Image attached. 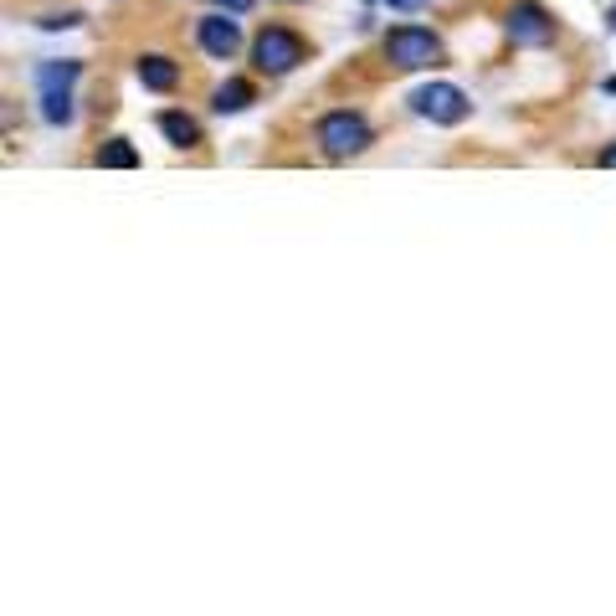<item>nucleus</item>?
Returning a JSON list of instances; mask_svg holds the SVG:
<instances>
[{"label":"nucleus","instance_id":"1","mask_svg":"<svg viewBox=\"0 0 616 616\" xmlns=\"http://www.w3.org/2000/svg\"><path fill=\"white\" fill-rule=\"evenodd\" d=\"M314 144H318L324 160H350V154H360L370 144L365 114H355V108H334V114H324L314 124Z\"/></svg>","mask_w":616,"mask_h":616},{"label":"nucleus","instance_id":"2","mask_svg":"<svg viewBox=\"0 0 616 616\" xmlns=\"http://www.w3.org/2000/svg\"><path fill=\"white\" fill-rule=\"evenodd\" d=\"M437 57H442V42H437V32H427V26H391V32H385V62L400 67V72L437 67Z\"/></svg>","mask_w":616,"mask_h":616},{"label":"nucleus","instance_id":"3","mask_svg":"<svg viewBox=\"0 0 616 616\" xmlns=\"http://www.w3.org/2000/svg\"><path fill=\"white\" fill-rule=\"evenodd\" d=\"M303 36L293 32V26H263L257 32V42H252V62H257V72H267V78H283V72H293V67L303 62Z\"/></svg>","mask_w":616,"mask_h":616},{"label":"nucleus","instance_id":"4","mask_svg":"<svg viewBox=\"0 0 616 616\" xmlns=\"http://www.w3.org/2000/svg\"><path fill=\"white\" fill-rule=\"evenodd\" d=\"M503 32L514 47H550L555 42V16L545 5H534V0H514L509 5V21H503Z\"/></svg>","mask_w":616,"mask_h":616},{"label":"nucleus","instance_id":"5","mask_svg":"<svg viewBox=\"0 0 616 616\" xmlns=\"http://www.w3.org/2000/svg\"><path fill=\"white\" fill-rule=\"evenodd\" d=\"M411 108H417L421 118H432V124H463L467 114H473V103H467L463 88L452 83H427L411 93Z\"/></svg>","mask_w":616,"mask_h":616},{"label":"nucleus","instance_id":"6","mask_svg":"<svg viewBox=\"0 0 616 616\" xmlns=\"http://www.w3.org/2000/svg\"><path fill=\"white\" fill-rule=\"evenodd\" d=\"M196 42L206 57H217V62H232L236 51H242V26L232 21V11H211V16L196 21Z\"/></svg>","mask_w":616,"mask_h":616},{"label":"nucleus","instance_id":"7","mask_svg":"<svg viewBox=\"0 0 616 616\" xmlns=\"http://www.w3.org/2000/svg\"><path fill=\"white\" fill-rule=\"evenodd\" d=\"M133 72H139V83L150 88V93H170V88L181 83V67H175V57H165V51H144V57L133 62Z\"/></svg>","mask_w":616,"mask_h":616},{"label":"nucleus","instance_id":"8","mask_svg":"<svg viewBox=\"0 0 616 616\" xmlns=\"http://www.w3.org/2000/svg\"><path fill=\"white\" fill-rule=\"evenodd\" d=\"M160 133H165L175 150H196L200 144V124L190 114H181V108H165V114H160Z\"/></svg>","mask_w":616,"mask_h":616},{"label":"nucleus","instance_id":"9","mask_svg":"<svg viewBox=\"0 0 616 616\" xmlns=\"http://www.w3.org/2000/svg\"><path fill=\"white\" fill-rule=\"evenodd\" d=\"M252 103H257V88L242 83V78H226V83L211 93V108H217L221 118H226V114H242V108H252Z\"/></svg>","mask_w":616,"mask_h":616},{"label":"nucleus","instance_id":"10","mask_svg":"<svg viewBox=\"0 0 616 616\" xmlns=\"http://www.w3.org/2000/svg\"><path fill=\"white\" fill-rule=\"evenodd\" d=\"M72 114H78V108H72V88H47V93H42V118H47L51 129H67Z\"/></svg>","mask_w":616,"mask_h":616},{"label":"nucleus","instance_id":"11","mask_svg":"<svg viewBox=\"0 0 616 616\" xmlns=\"http://www.w3.org/2000/svg\"><path fill=\"white\" fill-rule=\"evenodd\" d=\"M78 72H83V62H72V57H67V62H42L36 67V88H42V93H47V88H72Z\"/></svg>","mask_w":616,"mask_h":616},{"label":"nucleus","instance_id":"12","mask_svg":"<svg viewBox=\"0 0 616 616\" xmlns=\"http://www.w3.org/2000/svg\"><path fill=\"white\" fill-rule=\"evenodd\" d=\"M98 165L103 170H133L139 165V150H133L129 139H108V144L98 150Z\"/></svg>","mask_w":616,"mask_h":616},{"label":"nucleus","instance_id":"13","mask_svg":"<svg viewBox=\"0 0 616 616\" xmlns=\"http://www.w3.org/2000/svg\"><path fill=\"white\" fill-rule=\"evenodd\" d=\"M78 11H51V16H42V32H67V26H78Z\"/></svg>","mask_w":616,"mask_h":616},{"label":"nucleus","instance_id":"14","mask_svg":"<svg viewBox=\"0 0 616 616\" xmlns=\"http://www.w3.org/2000/svg\"><path fill=\"white\" fill-rule=\"evenodd\" d=\"M221 11H232V16H242V11H252V0H217Z\"/></svg>","mask_w":616,"mask_h":616},{"label":"nucleus","instance_id":"15","mask_svg":"<svg viewBox=\"0 0 616 616\" xmlns=\"http://www.w3.org/2000/svg\"><path fill=\"white\" fill-rule=\"evenodd\" d=\"M601 170H616V144H606V150H601Z\"/></svg>","mask_w":616,"mask_h":616},{"label":"nucleus","instance_id":"16","mask_svg":"<svg viewBox=\"0 0 616 616\" xmlns=\"http://www.w3.org/2000/svg\"><path fill=\"white\" fill-rule=\"evenodd\" d=\"M606 93H612V98H616V78H606Z\"/></svg>","mask_w":616,"mask_h":616},{"label":"nucleus","instance_id":"17","mask_svg":"<svg viewBox=\"0 0 616 616\" xmlns=\"http://www.w3.org/2000/svg\"><path fill=\"white\" fill-rule=\"evenodd\" d=\"M385 5H417V0H385Z\"/></svg>","mask_w":616,"mask_h":616}]
</instances>
